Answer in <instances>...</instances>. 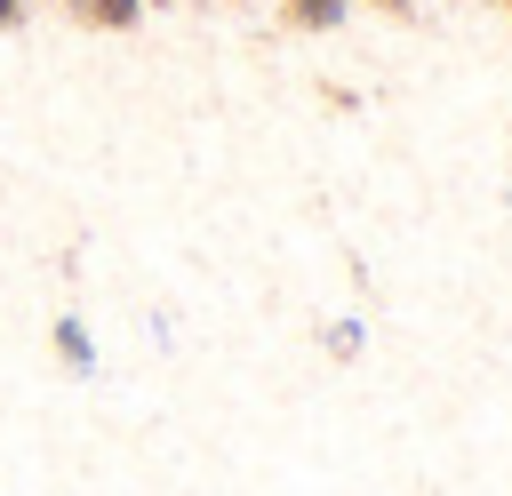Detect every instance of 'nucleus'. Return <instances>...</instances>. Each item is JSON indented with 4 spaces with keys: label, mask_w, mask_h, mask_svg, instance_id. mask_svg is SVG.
Masks as SVG:
<instances>
[{
    "label": "nucleus",
    "mask_w": 512,
    "mask_h": 496,
    "mask_svg": "<svg viewBox=\"0 0 512 496\" xmlns=\"http://www.w3.org/2000/svg\"><path fill=\"white\" fill-rule=\"evenodd\" d=\"M352 8L360 0H280V24L288 32H336V24H352Z\"/></svg>",
    "instance_id": "obj_2"
},
{
    "label": "nucleus",
    "mask_w": 512,
    "mask_h": 496,
    "mask_svg": "<svg viewBox=\"0 0 512 496\" xmlns=\"http://www.w3.org/2000/svg\"><path fill=\"white\" fill-rule=\"evenodd\" d=\"M360 344H368V328H360V320H328V360H352Z\"/></svg>",
    "instance_id": "obj_4"
},
{
    "label": "nucleus",
    "mask_w": 512,
    "mask_h": 496,
    "mask_svg": "<svg viewBox=\"0 0 512 496\" xmlns=\"http://www.w3.org/2000/svg\"><path fill=\"white\" fill-rule=\"evenodd\" d=\"M368 8H384V16H408V8H416V0H368Z\"/></svg>",
    "instance_id": "obj_6"
},
{
    "label": "nucleus",
    "mask_w": 512,
    "mask_h": 496,
    "mask_svg": "<svg viewBox=\"0 0 512 496\" xmlns=\"http://www.w3.org/2000/svg\"><path fill=\"white\" fill-rule=\"evenodd\" d=\"M64 16H72L80 32H136L152 8H144V0H64Z\"/></svg>",
    "instance_id": "obj_1"
},
{
    "label": "nucleus",
    "mask_w": 512,
    "mask_h": 496,
    "mask_svg": "<svg viewBox=\"0 0 512 496\" xmlns=\"http://www.w3.org/2000/svg\"><path fill=\"white\" fill-rule=\"evenodd\" d=\"M496 8H504V16H512V0H496Z\"/></svg>",
    "instance_id": "obj_8"
},
{
    "label": "nucleus",
    "mask_w": 512,
    "mask_h": 496,
    "mask_svg": "<svg viewBox=\"0 0 512 496\" xmlns=\"http://www.w3.org/2000/svg\"><path fill=\"white\" fill-rule=\"evenodd\" d=\"M16 24H32V0H0V32H16Z\"/></svg>",
    "instance_id": "obj_5"
},
{
    "label": "nucleus",
    "mask_w": 512,
    "mask_h": 496,
    "mask_svg": "<svg viewBox=\"0 0 512 496\" xmlns=\"http://www.w3.org/2000/svg\"><path fill=\"white\" fill-rule=\"evenodd\" d=\"M144 8H168V0H144Z\"/></svg>",
    "instance_id": "obj_7"
},
{
    "label": "nucleus",
    "mask_w": 512,
    "mask_h": 496,
    "mask_svg": "<svg viewBox=\"0 0 512 496\" xmlns=\"http://www.w3.org/2000/svg\"><path fill=\"white\" fill-rule=\"evenodd\" d=\"M56 360L72 376H96V344H88V320L80 312H56Z\"/></svg>",
    "instance_id": "obj_3"
}]
</instances>
